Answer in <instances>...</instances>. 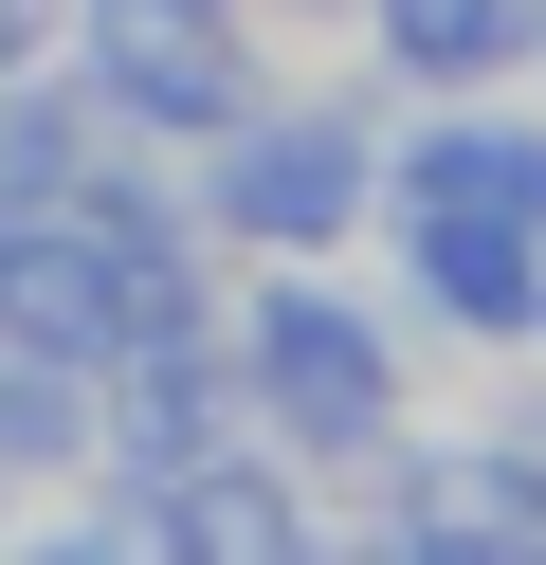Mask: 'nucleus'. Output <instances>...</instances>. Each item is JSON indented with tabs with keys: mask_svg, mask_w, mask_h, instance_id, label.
<instances>
[{
	"mask_svg": "<svg viewBox=\"0 0 546 565\" xmlns=\"http://www.w3.org/2000/svg\"><path fill=\"white\" fill-rule=\"evenodd\" d=\"M237 419L328 492L383 475L419 438V329H400V292H364L346 256H255L237 274Z\"/></svg>",
	"mask_w": 546,
	"mask_h": 565,
	"instance_id": "obj_1",
	"label": "nucleus"
},
{
	"mask_svg": "<svg viewBox=\"0 0 546 565\" xmlns=\"http://www.w3.org/2000/svg\"><path fill=\"white\" fill-rule=\"evenodd\" d=\"M383 74H274L218 147H182V201H201L218 256H364V220H383Z\"/></svg>",
	"mask_w": 546,
	"mask_h": 565,
	"instance_id": "obj_2",
	"label": "nucleus"
},
{
	"mask_svg": "<svg viewBox=\"0 0 546 565\" xmlns=\"http://www.w3.org/2000/svg\"><path fill=\"white\" fill-rule=\"evenodd\" d=\"M73 92L109 110V147H218L274 92V19L255 0H73Z\"/></svg>",
	"mask_w": 546,
	"mask_h": 565,
	"instance_id": "obj_3",
	"label": "nucleus"
},
{
	"mask_svg": "<svg viewBox=\"0 0 546 565\" xmlns=\"http://www.w3.org/2000/svg\"><path fill=\"white\" fill-rule=\"evenodd\" d=\"M146 492H164V565H310L328 547V475H291L255 419L201 438L182 475H146Z\"/></svg>",
	"mask_w": 546,
	"mask_h": 565,
	"instance_id": "obj_4",
	"label": "nucleus"
},
{
	"mask_svg": "<svg viewBox=\"0 0 546 565\" xmlns=\"http://www.w3.org/2000/svg\"><path fill=\"white\" fill-rule=\"evenodd\" d=\"M201 438H237V310L218 329H146L92 365V456L109 475H182Z\"/></svg>",
	"mask_w": 546,
	"mask_h": 565,
	"instance_id": "obj_5",
	"label": "nucleus"
},
{
	"mask_svg": "<svg viewBox=\"0 0 546 565\" xmlns=\"http://www.w3.org/2000/svg\"><path fill=\"white\" fill-rule=\"evenodd\" d=\"M0 347H36V365H109V347H128V274H109L92 201L0 220Z\"/></svg>",
	"mask_w": 546,
	"mask_h": 565,
	"instance_id": "obj_6",
	"label": "nucleus"
},
{
	"mask_svg": "<svg viewBox=\"0 0 546 565\" xmlns=\"http://www.w3.org/2000/svg\"><path fill=\"white\" fill-rule=\"evenodd\" d=\"M546 38V0H346V55L383 92H510Z\"/></svg>",
	"mask_w": 546,
	"mask_h": 565,
	"instance_id": "obj_7",
	"label": "nucleus"
},
{
	"mask_svg": "<svg viewBox=\"0 0 546 565\" xmlns=\"http://www.w3.org/2000/svg\"><path fill=\"white\" fill-rule=\"evenodd\" d=\"M109 164V110L73 92V55H36V74H0V220H36V201H73Z\"/></svg>",
	"mask_w": 546,
	"mask_h": 565,
	"instance_id": "obj_8",
	"label": "nucleus"
},
{
	"mask_svg": "<svg viewBox=\"0 0 546 565\" xmlns=\"http://www.w3.org/2000/svg\"><path fill=\"white\" fill-rule=\"evenodd\" d=\"M55 38H73V0H0V74H36Z\"/></svg>",
	"mask_w": 546,
	"mask_h": 565,
	"instance_id": "obj_9",
	"label": "nucleus"
},
{
	"mask_svg": "<svg viewBox=\"0 0 546 565\" xmlns=\"http://www.w3.org/2000/svg\"><path fill=\"white\" fill-rule=\"evenodd\" d=\"M255 19H274V38H346V0H255Z\"/></svg>",
	"mask_w": 546,
	"mask_h": 565,
	"instance_id": "obj_10",
	"label": "nucleus"
},
{
	"mask_svg": "<svg viewBox=\"0 0 546 565\" xmlns=\"http://www.w3.org/2000/svg\"><path fill=\"white\" fill-rule=\"evenodd\" d=\"M19 511H36V492H19V475H0V547H19Z\"/></svg>",
	"mask_w": 546,
	"mask_h": 565,
	"instance_id": "obj_11",
	"label": "nucleus"
},
{
	"mask_svg": "<svg viewBox=\"0 0 546 565\" xmlns=\"http://www.w3.org/2000/svg\"><path fill=\"white\" fill-rule=\"evenodd\" d=\"M528 365H546V329H528Z\"/></svg>",
	"mask_w": 546,
	"mask_h": 565,
	"instance_id": "obj_12",
	"label": "nucleus"
}]
</instances>
